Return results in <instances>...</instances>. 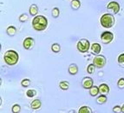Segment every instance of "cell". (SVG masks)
<instances>
[{
    "instance_id": "6da1fadb",
    "label": "cell",
    "mask_w": 124,
    "mask_h": 113,
    "mask_svg": "<svg viewBox=\"0 0 124 113\" xmlns=\"http://www.w3.org/2000/svg\"><path fill=\"white\" fill-rule=\"evenodd\" d=\"M48 26V20L45 17L38 15V16L34 17L33 20H32V27L34 30L37 31H42L47 28Z\"/></svg>"
},
{
    "instance_id": "7a4b0ae2",
    "label": "cell",
    "mask_w": 124,
    "mask_h": 113,
    "mask_svg": "<svg viewBox=\"0 0 124 113\" xmlns=\"http://www.w3.org/2000/svg\"><path fill=\"white\" fill-rule=\"evenodd\" d=\"M4 60L8 65H15L19 60V55L17 52L10 50L4 53Z\"/></svg>"
},
{
    "instance_id": "3957f363",
    "label": "cell",
    "mask_w": 124,
    "mask_h": 113,
    "mask_svg": "<svg viewBox=\"0 0 124 113\" xmlns=\"http://www.w3.org/2000/svg\"><path fill=\"white\" fill-rule=\"evenodd\" d=\"M100 23H101V25L103 28H111L115 25L116 19H115V17L113 14L105 13L101 17Z\"/></svg>"
},
{
    "instance_id": "277c9868",
    "label": "cell",
    "mask_w": 124,
    "mask_h": 113,
    "mask_svg": "<svg viewBox=\"0 0 124 113\" xmlns=\"http://www.w3.org/2000/svg\"><path fill=\"white\" fill-rule=\"evenodd\" d=\"M90 43L88 39H80L77 44V48L81 53H85V52H88L89 50L90 49Z\"/></svg>"
},
{
    "instance_id": "5b68a950",
    "label": "cell",
    "mask_w": 124,
    "mask_h": 113,
    "mask_svg": "<svg viewBox=\"0 0 124 113\" xmlns=\"http://www.w3.org/2000/svg\"><path fill=\"white\" fill-rule=\"evenodd\" d=\"M93 64L96 68L101 69L106 64V58L102 55H96L93 59Z\"/></svg>"
},
{
    "instance_id": "8992f818",
    "label": "cell",
    "mask_w": 124,
    "mask_h": 113,
    "mask_svg": "<svg viewBox=\"0 0 124 113\" xmlns=\"http://www.w3.org/2000/svg\"><path fill=\"white\" fill-rule=\"evenodd\" d=\"M114 39V35L113 33L110 32V31H104V32L101 33V42L105 44H108V43H110Z\"/></svg>"
},
{
    "instance_id": "52a82bcc",
    "label": "cell",
    "mask_w": 124,
    "mask_h": 113,
    "mask_svg": "<svg viewBox=\"0 0 124 113\" xmlns=\"http://www.w3.org/2000/svg\"><path fill=\"white\" fill-rule=\"evenodd\" d=\"M107 9L108 10H110L113 12V14H117L119 11H120V4H118L116 1H111L107 5Z\"/></svg>"
},
{
    "instance_id": "ba28073f",
    "label": "cell",
    "mask_w": 124,
    "mask_h": 113,
    "mask_svg": "<svg viewBox=\"0 0 124 113\" xmlns=\"http://www.w3.org/2000/svg\"><path fill=\"white\" fill-rule=\"evenodd\" d=\"M35 45V40L32 37H26L23 42V46L25 50H31Z\"/></svg>"
},
{
    "instance_id": "9c48e42d",
    "label": "cell",
    "mask_w": 124,
    "mask_h": 113,
    "mask_svg": "<svg viewBox=\"0 0 124 113\" xmlns=\"http://www.w3.org/2000/svg\"><path fill=\"white\" fill-rule=\"evenodd\" d=\"M82 86L84 89L89 90L92 86H94V81L93 79L89 77H86L82 80Z\"/></svg>"
},
{
    "instance_id": "30bf717a",
    "label": "cell",
    "mask_w": 124,
    "mask_h": 113,
    "mask_svg": "<svg viewBox=\"0 0 124 113\" xmlns=\"http://www.w3.org/2000/svg\"><path fill=\"white\" fill-rule=\"evenodd\" d=\"M90 51H91V53L94 54V55H99V53L101 51V45L97 43H94L93 44H91Z\"/></svg>"
},
{
    "instance_id": "8fae6325",
    "label": "cell",
    "mask_w": 124,
    "mask_h": 113,
    "mask_svg": "<svg viewBox=\"0 0 124 113\" xmlns=\"http://www.w3.org/2000/svg\"><path fill=\"white\" fill-rule=\"evenodd\" d=\"M99 91L101 95H107L109 93V87L106 84H101L99 85Z\"/></svg>"
},
{
    "instance_id": "7c38bea8",
    "label": "cell",
    "mask_w": 124,
    "mask_h": 113,
    "mask_svg": "<svg viewBox=\"0 0 124 113\" xmlns=\"http://www.w3.org/2000/svg\"><path fill=\"white\" fill-rule=\"evenodd\" d=\"M68 70H69V73L72 76H75V75H77L78 73V67L76 64H71L69 66L68 68Z\"/></svg>"
},
{
    "instance_id": "4fadbf2b",
    "label": "cell",
    "mask_w": 124,
    "mask_h": 113,
    "mask_svg": "<svg viewBox=\"0 0 124 113\" xmlns=\"http://www.w3.org/2000/svg\"><path fill=\"white\" fill-rule=\"evenodd\" d=\"M29 12H30V14H31V16H33V17L37 16V13H38V6L35 4H31V6H30Z\"/></svg>"
},
{
    "instance_id": "5bb4252c",
    "label": "cell",
    "mask_w": 124,
    "mask_h": 113,
    "mask_svg": "<svg viewBox=\"0 0 124 113\" xmlns=\"http://www.w3.org/2000/svg\"><path fill=\"white\" fill-rule=\"evenodd\" d=\"M6 33L7 35H9L10 37H14L17 34V28L13 25H10L6 29Z\"/></svg>"
},
{
    "instance_id": "9a60e30c",
    "label": "cell",
    "mask_w": 124,
    "mask_h": 113,
    "mask_svg": "<svg viewBox=\"0 0 124 113\" xmlns=\"http://www.w3.org/2000/svg\"><path fill=\"white\" fill-rule=\"evenodd\" d=\"M42 106V103L41 101L39 100V99H35V100H33L32 102H31V109L33 110H38L40 109Z\"/></svg>"
},
{
    "instance_id": "2e32d148",
    "label": "cell",
    "mask_w": 124,
    "mask_h": 113,
    "mask_svg": "<svg viewBox=\"0 0 124 113\" xmlns=\"http://www.w3.org/2000/svg\"><path fill=\"white\" fill-rule=\"evenodd\" d=\"M70 6H71V9H72V10H77L81 7L80 0H71Z\"/></svg>"
},
{
    "instance_id": "e0dca14e",
    "label": "cell",
    "mask_w": 124,
    "mask_h": 113,
    "mask_svg": "<svg viewBox=\"0 0 124 113\" xmlns=\"http://www.w3.org/2000/svg\"><path fill=\"white\" fill-rule=\"evenodd\" d=\"M100 93L99 91V87L97 86H92L90 89H89V94H90L91 97H96L98 94Z\"/></svg>"
},
{
    "instance_id": "ac0fdd59",
    "label": "cell",
    "mask_w": 124,
    "mask_h": 113,
    "mask_svg": "<svg viewBox=\"0 0 124 113\" xmlns=\"http://www.w3.org/2000/svg\"><path fill=\"white\" fill-rule=\"evenodd\" d=\"M108 97H106V95H100L99 97L96 98V103L99 104H103L107 102Z\"/></svg>"
},
{
    "instance_id": "d6986e66",
    "label": "cell",
    "mask_w": 124,
    "mask_h": 113,
    "mask_svg": "<svg viewBox=\"0 0 124 113\" xmlns=\"http://www.w3.org/2000/svg\"><path fill=\"white\" fill-rule=\"evenodd\" d=\"M70 87V83L68 81H61L59 83V88L62 90H67Z\"/></svg>"
},
{
    "instance_id": "ffe728a7",
    "label": "cell",
    "mask_w": 124,
    "mask_h": 113,
    "mask_svg": "<svg viewBox=\"0 0 124 113\" xmlns=\"http://www.w3.org/2000/svg\"><path fill=\"white\" fill-rule=\"evenodd\" d=\"M51 15L54 18H57L58 17H59V15H60V10H59V8L54 7L51 10Z\"/></svg>"
},
{
    "instance_id": "44dd1931",
    "label": "cell",
    "mask_w": 124,
    "mask_h": 113,
    "mask_svg": "<svg viewBox=\"0 0 124 113\" xmlns=\"http://www.w3.org/2000/svg\"><path fill=\"white\" fill-rule=\"evenodd\" d=\"M51 50L52 52H55V53H58V52H60L61 51V46L59 43H55L51 45Z\"/></svg>"
},
{
    "instance_id": "7402d4cb",
    "label": "cell",
    "mask_w": 124,
    "mask_h": 113,
    "mask_svg": "<svg viewBox=\"0 0 124 113\" xmlns=\"http://www.w3.org/2000/svg\"><path fill=\"white\" fill-rule=\"evenodd\" d=\"M78 113H92V111L89 106H82L79 109Z\"/></svg>"
},
{
    "instance_id": "603a6c76",
    "label": "cell",
    "mask_w": 124,
    "mask_h": 113,
    "mask_svg": "<svg viewBox=\"0 0 124 113\" xmlns=\"http://www.w3.org/2000/svg\"><path fill=\"white\" fill-rule=\"evenodd\" d=\"M95 65L94 64H90L88 65L87 67V72L89 73V74H94L95 71Z\"/></svg>"
},
{
    "instance_id": "cb8c5ba5",
    "label": "cell",
    "mask_w": 124,
    "mask_h": 113,
    "mask_svg": "<svg viewBox=\"0 0 124 113\" xmlns=\"http://www.w3.org/2000/svg\"><path fill=\"white\" fill-rule=\"evenodd\" d=\"M37 95V90H28L26 91V96L28 97H33Z\"/></svg>"
},
{
    "instance_id": "d4e9b609",
    "label": "cell",
    "mask_w": 124,
    "mask_h": 113,
    "mask_svg": "<svg viewBox=\"0 0 124 113\" xmlns=\"http://www.w3.org/2000/svg\"><path fill=\"white\" fill-rule=\"evenodd\" d=\"M21 85H22L23 87H24V88L29 87L30 85H31V80L28 79V78H25V79L21 81Z\"/></svg>"
},
{
    "instance_id": "484cf974",
    "label": "cell",
    "mask_w": 124,
    "mask_h": 113,
    "mask_svg": "<svg viewBox=\"0 0 124 113\" xmlns=\"http://www.w3.org/2000/svg\"><path fill=\"white\" fill-rule=\"evenodd\" d=\"M28 18H29V16H28L27 14H25V13H23V14H21L20 16H19V17H18L19 21H20L21 23L26 22V21L28 20Z\"/></svg>"
},
{
    "instance_id": "4316f807",
    "label": "cell",
    "mask_w": 124,
    "mask_h": 113,
    "mask_svg": "<svg viewBox=\"0 0 124 113\" xmlns=\"http://www.w3.org/2000/svg\"><path fill=\"white\" fill-rule=\"evenodd\" d=\"M21 111V107L19 104H14L12 106V108H11V111H12L13 113H19Z\"/></svg>"
},
{
    "instance_id": "83f0119b",
    "label": "cell",
    "mask_w": 124,
    "mask_h": 113,
    "mask_svg": "<svg viewBox=\"0 0 124 113\" xmlns=\"http://www.w3.org/2000/svg\"><path fill=\"white\" fill-rule=\"evenodd\" d=\"M117 61H118V64H119V65L123 66V67H124V53H122L121 55H119Z\"/></svg>"
},
{
    "instance_id": "f1b7e54d",
    "label": "cell",
    "mask_w": 124,
    "mask_h": 113,
    "mask_svg": "<svg viewBox=\"0 0 124 113\" xmlns=\"http://www.w3.org/2000/svg\"><path fill=\"white\" fill-rule=\"evenodd\" d=\"M117 86L119 89H124V78H120L118 80Z\"/></svg>"
},
{
    "instance_id": "f546056e",
    "label": "cell",
    "mask_w": 124,
    "mask_h": 113,
    "mask_svg": "<svg viewBox=\"0 0 124 113\" xmlns=\"http://www.w3.org/2000/svg\"><path fill=\"white\" fill-rule=\"evenodd\" d=\"M113 112L114 113H121L122 112V107L119 105H116L113 108Z\"/></svg>"
},
{
    "instance_id": "4dcf8cb0",
    "label": "cell",
    "mask_w": 124,
    "mask_h": 113,
    "mask_svg": "<svg viewBox=\"0 0 124 113\" xmlns=\"http://www.w3.org/2000/svg\"><path fill=\"white\" fill-rule=\"evenodd\" d=\"M122 113H124V104L122 106Z\"/></svg>"
}]
</instances>
